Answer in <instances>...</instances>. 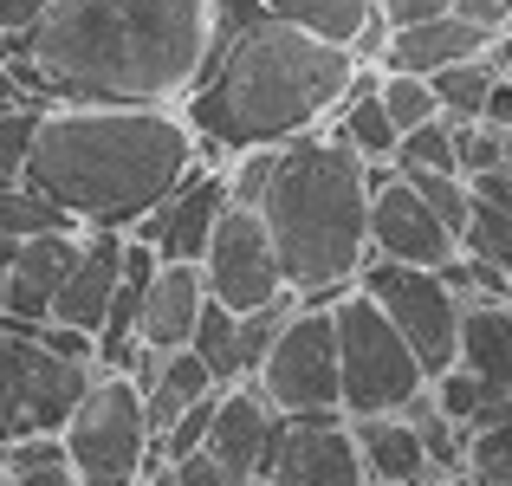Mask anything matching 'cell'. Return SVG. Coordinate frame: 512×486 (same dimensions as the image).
<instances>
[{
	"label": "cell",
	"mask_w": 512,
	"mask_h": 486,
	"mask_svg": "<svg viewBox=\"0 0 512 486\" xmlns=\"http://www.w3.org/2000/svg\"><path fill=\"white\" fill-rule=\"evenodd\" d=\"M363 59L350 46L305 33L266 0H214V39L182 117L201 137V162H234L240 150H273L318 130Z\"/></svg>",
	"instance_id": "1"
},
{
	"label": "cell",
	"mask_w": 512,
	"mask_h": 486,
	"mask_svg": "<svg viewBox=\"0 0 512 486\" xmlns=\"http://www.w3.org/2000/svg\"><path fill=\"white\" fill-rule=\"evenodd\" d=\"M214 39V0H52L7 65L46 104H182Z\"/></svg>",
	"instance_id": "2"
},
{
	"label": "cell",
	"mask_w": 512,
	"mask_h": 486,
	"mask_svg": "<svg viewBox=\"0 0 512 486\" xmlns=\"http://www.w3.org/2000/svg\"><path fill=\"white\" fill-rule=\"evenodd\" d=\"M201 162L182 104H46L26 175L78 227H130Z\"/></svg>",
	"instance_id": "3"
},
{
	"label": "cell",
	"mask_w": 512,
	"mask_h": 486,
	"mask_svg": "<svg viewBox=\"0 0 512 486\" xmlns=\"http://www.w3.org/2000/svg\"><path fill=\"white\" fill-rule=\"evenodd\" d=\"M253 208L273 227L286 286L299 299H338L370 260V156H357L338 130H305L273 150Z\"/></svg>",
	"instance_id": "4"
},
{
	"label": "cell",
	"mask_w": 512,
	"mask_h": 486,
	"mask_svg": "<svg viewBox=\"0 0 512 486\" xmlns=\"http://www.w3.org/2000/svg\"><path fill=\"white\" fill-rule=\"evenodd\" d=\"M331 318H338L344 415H383V409H402L415 389H428V370L415 357V344L396 331V318L363 286H344L331 299Z\"/></svg>",
	"instance_id": "5"
},
{
	"label": "cell",
	"mask_w": 512,
	"mask_h": 486,
	"mask_svg": "<svg viewBox=\"0 0 512 486\" xmlns=\"http://www.w3.org/2000/svg\"><path fill=\"white\" fill-rule=\"evenodd\" d=\"M98 370V357H65L26 324H0V441L65 428Z\"/></svg>",
	"instance_id": "6"
},
{
	"label": "cell",
	"mask_w": 512,
	"mask_h": 486,
	"mask_svg": "<svg viewBox=\"0 0 512 486\" xmlns=\"http://www.w3.org/2000/svg\"><path fill=\"white\" fill-rule=\"evenodd\" d=\"M150 409L130 370H98L65 422V448L78 461V486H130L150 467Z\"/></svg>",
	"instance_id": "7"
},
{
	"label": "cell",
	"mask_w": 512,
	"mask_h": 486,
	"mask_svg": "<svg viewBox=\"0 0 512 486\" xmlns=\"http://www.w3.org/2000/svg\"><path fill=\"white\" fill-rule=\"evenodd\" d=\"M357 286L396 318V331L409 337L415 357H422L428 383L461 363V292L448 286L441 266H409V260H383V253H370L363 273H357Z\"/></svg>",
	"instance_id": "8"
},
{
	"label": "cell",
	"mask_w": 512,
	"mask_h": 486,
	"mask_svg": "<svg viewBox=\"0 0 512 486\" xmlns=\"http://www.w3.org/2000/svg\"><path fill=\"white\" fill-rule=\"evenodd\" d=\"M253 383L279 409H344V363H338V318L331 299H299L292 318L279 324Z\"/></svg>",
	"instance_id": "9"
},
{
	"label": "cell",
	"mask_w": 512,
	"mask_h": 486,
	"mask_svg": "<svg viewBox=\"0 0 512 486\" xmlns=\"http://www.w3.org/2000/svg\"><path fill=\"white\" fill-rule=\"evenodd\" d=\"M201 273H208V299H221L227 312H260V305L292 292L279 247H273V227H266V214L253 201H227L208 253H201Z\"/></svg>",
	"instance_id": "10"
},
{
	"label": "cell",
	"mask_w": 512,
	"mask_h": 486,
	"mask_svg": "<svg viewBox=\"0 0 512 486\" xmlns=\"http://www.w3.org/2000/svg\"><path fill=\"white\" fill-rule=\"evenodd\" d=\"M273 486H357L363 454L344 409H279V435L266 454Z\"/></svg>",
	"instance_id": "11"
},
{
	"label": "cell",
	"mask_w": 512,
	"mask_h": 486,
	"mask_svg": "<svg viewBox=\"0 0 512 486\" xmlns=\"http://www.w3.org/2000/svg\"><path fill=\"white\" fill-rule=\"evenodd\" d=\"M370 253L409 266H448L461 253L454 227L415 195V182L396 162H370Z\"/></svg>",
	"instance_id": "12"
},
{
	"label": "cell",
	"mask_w": 512,
	"mask_h": 486,
	"mask_svg": "<svg viewBox=\"0 0 512 486\" xmlns=\"http://www.w3.org/2000/svg\"><path fill=\"white\" fill-rule=\"evenodd\" d=\"M234 188H227V162H195L182 182L130 227V240H150L163 260H201L214 240V221L227 214Z\"/></svg>",
	"instance_id": "13"
},
{
	"label": "cell",
	"mask_w": 512,
	"mask_h": 486,
	"mask_svg": "<svg viewBox=\"0 0 512 486\" xmlns=\"http://www.w3.org/2000/svg\"><path fill=\"white\" fill-rule=\"evenodd\" d=\"M78 247H85V227H46V234H26L13 266L0 273V324H46L52 305H59L65 273L78 266Z\"/></svg>",
	"instance_id": "14"
},
{
	"label": "cell",
	"mask_w": 512,
	"mask_h": 486,
	"mask_svg": "<svg viewBox=\"0 0 512 486\" xmlns=\"http://www.w3.org/2000/svg\"><path fill=\"white\" fill-rule=\"evenodd\" d=\"M273 435H279V402L247 376V383H227L221 389V402H214V428H208L201 448L221 461L227 486H247V480H266Z\"/></svg>",
	"instance_id": "15"
},
{
	"label": "cell",
	"mask_w": 512,
	"mask_h": 486,
	"mask_svg": "<svg viewBox=\"0 0 512 486\" xmlns=\"http://www.w3.org/2000/svg\"><path fill=\"white\" fill-rule=\"evenodd\" d=\"M292 305H299V292H286V299L260 305V312H227L221 299H208V305H201L195 350L208 357L214 383L227 389V383H247V376H260V363H266V350H273L279 324L292 318Z\"/></svg>",
	"instance_id": "16"
},
{
	"label": "cell",
	"mask_w": 512,
	"mask_h": 486,
	"mask_svg": "<svg viewBox=\"0 0 512 486\" xmlns=\"http://www.w3.org/2000/svg\"><path fill=\"white\" fill-rule=\"evenodd\" d=\"M350 435H357L363 480L370 486H454V474L422 448V435H415V422L402 409L350 415Z\"/></svg>",
	"instance_id": "17"
},
{
	"label": "cell",
	"mask_w": 512,
	"mask_h": 486,
	"mask_svg": "<svg viewBox=\"0 0 512 486\" xmlns=\"http://www.w3.org/2000/svg\"><path fill=\"white\" fill-rule=\"evenodd\" d=\"M493 26H480V20H467L461 7H448V13H428V20H402L396 33H389V46H383V72H422V78H435L441 65H461V59H480V52H493Z\"/></svg>",
	"instance_id": "18"
},
{
	"label": "cell",
	"mask_w": 512,
	"mask_h": 486,
	"mask_svg": "<svg viewBox=\"0 0 512 486\" xmlns=\"http://www.w3.org/2000/svg\"><path fill=\"white\" fill-rule=\"evenodd\" d=\"M124 240L130 234H117V227H85L78 266L65 273L59 305H52V318H59V324H78V331L98 337L104 312H111V292H117V279H124Z\"/></svg>",
	"instance_id": "19"
},
{
	"label": "cell",
	"mask_w": 512,
	"mask_h": 486,
	"mask_svg": "<svg viewBox=\"0 0 512 486\" xmlns=\"http://www.w3.org/2000/svg\"><path fill=\"white\" fill-rule=\"evenodd\" d=\"M201 305H208V273H201V260H163L150 273V292H143V344H156V350L195 344Z\"/></svg>",
	"instance_id": "20"
},
{
	"label": "cell",
	"mask_w": 512,
	"mask_h": 486,
	"mask_svg": "<svg viewBox=\"0 0 512 486\" xmlns=\"http://www.w3.org/2000/svg\"><path fill=\"white\" fill-rule=\"evenodd\" d=\"M325 124L338 130L357 156H370V162H389L396 143H402V130L389 124V111H383V91H376V65H363V72L350 78V91L338 98V111H331Z\"/></svg>",
	"instance_id": "21"
},
{
	"label": "cell",
	"mask_w": 512,
	"mask_h": 486,
	"mask_svg": "<svg viewBox=\"0 0 512 486\" xmlns=\"http://www.w3.org/2000/svg\"><path fill=\"white\" fill-rule=\"evenodd\" d=\"M214 370H208V357H201L195 344H175L163 350V363H156V376L143 383V409H150V428L156 435H169V422L188 409V402H201V396H214Z\"/></svg>",
	"instance_id": "22"
},
{
	"label": "cell",
	"mask_w": 512,
	"mask_h": 486,
	"mask_svg": "<svg viewBox=\"0 0 512 486\" xmlns=\"http://www.w3.org/2000/svg\"><path fill=\"white\" fill-rule=\"evenodd\" d=\"M461 363L487 383L512 389V299H467L461 305Z\"/></svg>",
	"instance_id": "23"
},
{
	"label": "cell",
	"mask_w": 512,
	"mask_h": 486,
	"mask_svg": "<svg viewBox=\"0 0 512 486\" xmlns=\"http://www.w3.org/2000/svg\"><path fill=\"white\" fill-rule=\"evenodd\" d=\"M7 486H78V461L65 448V428L7 441Z\"/></svg>",
	"instance_id": "24"
},
{
	"label": "cell",
	"mask_w": 512,
	"mask_h": 486,
	"mask_svg": "<svg viewBox=\"0 0 512 486\" xmlns=\"http://www.w3.org/2000/svg\"><path fill=\"white\" fill-rule=\"evenodd\" d=\"M402 415L415 422V435H422V448L435 454V461L448 467L454 480H474V474H467V428H461V422H454V415H448V409L435 402V389H415V396L402 402Z\"/></svg>",
	"instance_id": "25"
},
{
	"label": "cell",
	"mask_w": 512,
	"mask_h": 486,
	"mask_svg": "<svg viewBox=\"0 0 512 486\" xmlns=\"http://www.w3.org/2000/svg\"><path fill=\"white\" fill-rule=\"evenodd\" d=\"M506 65L493 59V52H480V59H461V65H441L435 72V98H441V117H454V124H474L480 104H487L493 78H500Z\"/></svg>",
	"instance_id": "26"
},
{
	"label": "cell",
	"mask_w": 512,
	"mask_h": 486,
	"mask_svg": "<svg viewBox=\"0 0 512 486\" xmlns=\"http://www.w3.org/2000/svg\"><path fill=\"white\" fill-rule=\"evenodd\" d=\"M273 13H286V20H299L305 33L331 39V46H350V39L363 33V20L376 13V0H266Z\"/></svg>",
	"instance_id": "27"
},
{
	"label": "cell",
	"mask_w": 512,
	"mask_h": 486,
	"mask_svg": "<svg viewBox=\"0 0 512 486\" xmlns=\"http://www.w3.org/2000/svg\"><path fill=\"white\" fill-rule=\"evenodd\" d=\"M46 227H78L52 195H39L33 182H0V234H46Z\"/></svg>",
	"instance_id": "28"
},
{
	"label": "cell",
	"mask_w": 512,
	"mask_h": 486,
	"mask_svg": "<svg viewBox=\"0 0 512 486\" xmlns=\"http://www.w3.org/2000/svg\"><path fill=\"white\" fill-rule=\"evenodd\" d=\"M376 91H383V111H389L396 130H415V124H428V117H441L435 78H422V72H383V65H376Z\"/></svg>",
	"instance_id": "29"
},
{
	"label": "cell",
	"mask_w": 512,
	"mask_h": 486,
	"mask_svg": "<svg viewBox=\"0 0 512 486\" xmlns=\"http://www.w3.org/2000/svg\"><path fill=\"white\" fill-rule=\"evenodd\" d=\"M402 175H409L415 195H422L428 208L454 227V240H461L467 234V214H474V188H467V175L461 169H402Z\"/></svg>",
	"instance_id": "30"
},
{
	"label": "cell",
	"mask_w": 512,
	"mask_h": 486,
	"mask_svg": "<svg viewBox=\"0 0 512 486\" xmlns=\"http://www.w3.org/2000/svg\"><path fill=\"white\" fill-rule=\"evenodd\" d=\"M461 253H474V260L500 266V273L512 279V214H506V208H493V201H480V195H474V214H467Z\"/></svg>",
	"instance_id": "31"
},
{
	"label": "cell",
	"mask_w": 512,
	"mask_h": 486,
	"mask_svg": "<svg viewBox=\"0 0 512 486\" xmlns=\"http://www.w3.org/2000/svg\"><path fill=\"white\" fill-rule=\"evenodd\" d=\"M389 162L396 169H461V156H454V117H428V124L402 130Z\"/></svg>",
	"instance_id": "32"
},
{
	"label": "cell",
	"mask_w": 512,
	"mask_h": 486,
	"mask_svg": "<svg viewBox=\"0 0 512 486\" xmlns=\"http://www.w3.org/2000/svg\"><path fill=\"white\" fill-rule=\"evenodd\" d=\"M39 111H46V104H13V111H0V182H20V175H26Z\"/></svg>",
	"instance_id": "33"
},
{
	"label": "cell",
	"mask_w": 512,
	"mask_h": 486,
	"mask_svg": "<svg viewBox=\"0 0 512 486\" xmlns=\"http://www.w3.org/2000/svg\"><path fill=\"white\" fill-rule=\"evenodd\" d=\"M467 474L487 486H512V422L467 435Z\"/></svg>",
	"instance_id": "34"
},
{
	"label": "cell",
	"mask_w": 512,
	"mask_h": 486,
	"mask_svg": "<svg viewBox=\"0 0 512 486\" xmlns=\"http://www.w3.org/2000/svg\"><path fill=\"white\" fill-rule=\"evenodd\" d=\"M454 156H461V175H480V169H500L506 162V130L493 124H454Z\"/></svg>",
	"instance_id": "35"
},
{
	"label": "cell",
	"mask_w": 512,
	"mask_h": 486,
	"mask_svg": "<svg viewBox=\"0 0 512 486\" xmlns=\"http://www.w3.org/2000/svg\"><path fill=\"white\" fill-rule=\"evenodd\" d=\"M480 124H493V130H506V137H512V65L493 78L487 104H480Z\"/></svg>",
	"instance_id": "36"
},
{
	"label": "cell",
	"mask_w": 512,
	"mask_h": 486,
	"mask_svg": "<svg viewBox=\"0 0 512 486\" xmlns=\"http://www.w3.org/2000/svg\"><path fill=\"white\" fill-rule=\"evenodd\" d=\"M454 7H461L467 20L493 26V33H506V26H512V0H454Z\"/></svg>",
	"instance_id": "37"
},
{
	"label": "cell",
	"mask_w": 512,
	"mask_h": 486,
	"mask_svg": "<svg viewBox=\"0 0 512 486\" xmlns=\"http://www.w3.org/2000/svg\"><path fill=\"white\" fill-rule=\"evenodd\" d=\"M376 7H383L389 20L402 26V20H428V13H448L454 0H376Z\"/></svg>",
	"instance_id": "38"
},
{
	"label": "cell",
	"mask_w": 512,
	"mask_h": 486,
	"mask_svg": "<svg viewBox=\"0 0 512 486\" xmlns=\"http://www.w3.org/2000/svg\"><path fill=\"white\" fill-rule=\"evenodd\" d=\"M13 104H46V98H39V91H26V78L0 59V111H13Z\"/></svg>",
	"instance_id": "39"
},
{
	"label": "cell",
	"mask_w": 512,
	"mask_h": 486,
	"mask_svg": "<svg viewBox=\"0 0 512 486\" xmlns=\"http://www.w3.org/2000/svg\"><path fill=\"white\" fill-rule=\"evenodd\" d=\"M39 7H52V0H0V26H7V33H20Z\"/></svg>",
	"instance_id": "40"
},
{
	"label": "cell",
	"mask_w": 512,
	"mask_h": 486,
	"mask_svg": "<svg viewBox=\"0 0 512 486\" xmlns=\"http://www.w3.org/2000/svg\"><path fill=\"white\" fill-rule=\"evenodd\" d=\"M13 253H20V234H0V273L13 266Z\"/></svg>",
	"instance_id": "41"
},
{
	"label": "cell",
	"mask_w": 512,
	"mask_h": 486,
	"mask_svg": "<svg viewBox=\"0 0 512 486\" xmlns=\"http://www.w3.org/2000/svg\"><path fill=\"white\" fill-rule=\"evenodd\" d=\"M493 59H500V65H512V26H506L500 39H493Z\"/></svg>",
	"instance_id": "42"
},
{
	"label": "cell",
	"mask_w": 512,
	"mask_h": 486,
	"mask_svg": "<svg viewBox=\"0 0 512 486\" xmlns=\"http://www.w3.org/2000/svg\"><path fill=\"white\" fill-rule=\"evenodd\" d=\"M506 169H512V137H506Z\"/></svg>",
	"instance_id": "43"
}]
</instances>
